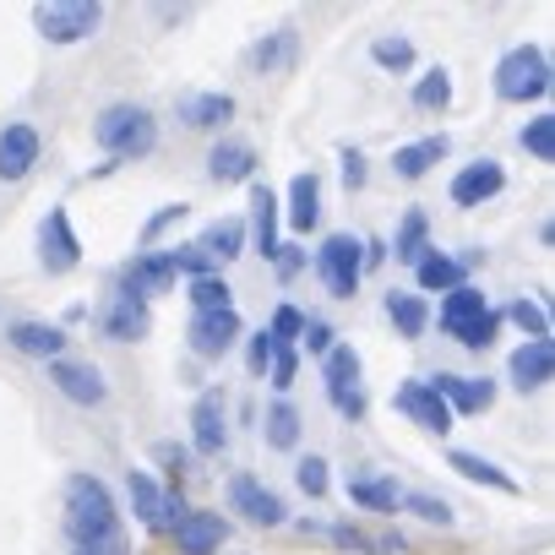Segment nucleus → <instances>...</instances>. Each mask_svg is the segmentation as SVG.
Listing matches in <instances>:
<instances>
[{
	"mask_svg": "<svg viewBox=\"0 0 555 555\" xmlns=\"http://www.w3.org/2000/svg\"><path fill=\"white\" fill-rule=\"evenodd\" d=\"M430 382V392L452 409V414H485L490 403H495V382L490 376H457V371H436V376H425Z\"/></svg>",
	"mask_w": 555,
	"mask_h": 555,
	"instance_id": "17",
	"label": "nucleus"
},
{
	"mask_svg": "<svg viewBox=\"0 0 555 555\" xmlns=\"http://www.w3.org/2000/svg\"><path fill=\"white\" fill-rule=\"evenodd\" d=\"M452 104V77L441 72V66H430L420 82H414V109H425V115H441Z\"/></svg>",
	"mask_w": 555,
	"mask_h": 555,
	"instance_id": "38",
	"label": "nucleus"
},
{
	"mask_svg": "<svg viewBox=\"0 0 555 555\" xmlns=\"http://www.w3.org/2000/svg\"><path fill=\"white\" fill-rule=\"evenodd\" d=\"M169 533H175L180 555H218L223 539H229V522H223L218 512H207V506H185V517H180Z\"/></svg>",
	"mask_w": 555,
	"mask_h": 555,
	"instance_id": "21",
	"label": "nucleus"
},
{
	"mask_svg": "<svg viewBox=\"0 0 555 555\" xmlns=\"http://www.w3.org/2000/svg\"><path fill=\"white\" fill-rule=\"evenodd\" d=\"M229 506H234L245 522H256V528H284V522H289L284 495L267 490L256 474H234V479H229Z\"/></svg>",
	"mask_w": 555,
	"mask_h": 555,
	"instance_id": "12",
	"label": "nucleus"
},
{
	"mask_svg": "<svg viewBox=\"0 0 555 555\" xmlns=\"http://www.w3.org/2000/svg\"><path fill=\"white\" fill-rule=\"evenodd\" d=\"M7 344L17 349V354H28V360H44V365H55V360H66V327H55V322H12L7 327Z\"/></svg>",
	"mask_w": 555,
	"mask_h": 555,
	"instance_id": "23",
	"label": "nucleus"
},
{
	"mask_svg": "<svg viewBox=\"0 0 555 555\" xmlns=\"http://www.w3.org/2000/svg\"><path fill=\"white\" fill-rule=\"evenodd\" d=\"M278 218H284V202H278V191L272 185H261V180H250V234H256V250L272 261L278 256Z\"/></svg>",
	"mask_w": 555,
	"mask_h": 555,
	"instance_id": "25",
	"label": "nucleus"
},
{
	"mask_svg": "<svg viewBox=\"0 0 555 555\" xmlns=\"http://www.w3.org/2000/svg\"><path fill=\"white\" fill-rule=\"evenodd\" d=\"M153 463H164L169 479H185V474H191V447H180V441H158V447H153Z\"/></svg>",
	"mask_w": 555,
	"mask_h": 555,
	"instance_id": "47",
	"label": "nucleus"
},
{
	"mask_svg": "<svg viewBox=\"0 0 555 555\" xmlns=\"http://www.w3.org/2000/svg\"><path fill=\"white\" fill-rule=\"evenodd\" d=\"M223 447H229V409H223V392H202L196 409H191V452L223 457Z\"/></svg>",
	"mask_w": 555,
	"mask_h": 555,
	"instance_id": "20",
	"label": "nucleus"
},
{
	"mask_svg": "<svg viewBox=\"0 0 555 555\" xmlns=\"http://www.w3.org/2000/svg\"><path fill=\"white\" fill-rule=\"evenodd\" d=\"M506 191V169L495 158H474L452 175V207H485Z\"/></svg>",
	"mask_w": 555,
	"mask_h": 555,
	"instance_id": "19",
	"label": "nucleus"
},
{
	"mask_svg": "<svg viewBox=\"0 0 555 555\" xmlns=\"http://www.w3.org/2000/svg\"><path fill=\"white\" fill-rule=\"evenodd\" d=\"M196 250L218 267V261H234L240 250H245V218H218V223H207L202 229V240H196Z\"/></svg>",
	"mask_w": 555,
	"mask_h": 555,
	"instance_id": "31",
	"label": "nucleus"
},
{
	"mask_svg": "<svg viewBox=\"0 0 555 555\" xmlns=\"http://www.w3.org/2000/svg\"><path fill=\"white\" fill-rule=\"evenodd\" d=\"M93 142H99L109 158L137 164V158H147V153L158 147V120H153V109H142V104H109V109L93 120Z\"/></svg>",
	"mask_w": 555,
	"mask_h": 555,
	"instance_id": "2",
	"label": "nucleus"
},
{
	"mask_svg": "<svg viewBox=\"0 0 555 555\" xmlns=\"http://www.w3.org/2000/svg\"><path fill=\"white\" fill-rule=\"evenodd\" d=\"M99 23H104L99 0H44V7H34V28H39L50 44H77V39H88Z\"/></svg>",
	"mask_w": 555,
	"mask_h": 555,
	"instance_id": "6",
	"label": "nucleus"
},
{
	"mask_svg": "<svg viewBox=\"0 0 555 555\" xmlns=\"http://www.w3.org/2000/svg\"><path fill=\"white\" fill-rule=\"evenodd\" d=\"M295 371H300V354H295V349H278V360L267 365V376H272L278 392H289V387H295Z\"/></svg>",
	"mask_w": 555,
	"mask_h": 555,
	"instance_id": "48",
	"label": "nucleus"
},
{
	"mask_svg": "<svg viewBox=\"0 0 555 555\" xmlns=\"http://www.w3.org/2000/svg\"><path fill=\"white\" fill-rule=\"evenodd\" d=\"M403 506L420 517V522H430V528H452L457 522V512L441 501V495H425V490H414V495H403Z\"/></svg>",
	"mask_w": 555,
	"mask_h": 555,
	"instance_id": "41",
	"label": "nucleus"
},
{
	"mask_svg": "<svg viewBox=\"0 0 555 555\" xmlns=\"http://www.w3.org/2000/svg\"><path fill=\"white\" fill-rule=\"evenodd\" d=\"M441 333L452 338V344H463L468 354H485L490 344H495V327H501V311L474 289V284H463V289H452V295H441Z\"/></svg>",
	"mask_w": 555,
	"mask_h": 555,
	"instance_id": "3",
	"label": "nucleus"
},
{
	"mask_svg": "<svg viewBox=\"0 0 555 555\" xmlns=\"http://www.w3.org/2000/svg\"><path fill=\"white\" fill-rule=\"evenodd\" d=\"M506 317L522 327V338L528 344H539V338H550V311L539 306V300H528V295H517L512 306H506Z\"/></svg>",
	"mask_w": 555,
	"mask_h": 555,
	"instance_id": "40",
	"label": "nucleus"
},
{
	"mask_svg": "<svg viewBox=\"0 0 555 555\" xmlns=\"http://www.w3.org/2000/svg\"><path fill=\"white\" fill-rule=\"evenodd\" d=\"M272 267H278V278H295V272L306 267V256H300L295 245H278V256H272Z\"/></svg>",
	"mask_w": 555,
	"mask_h": 555,
	"instance_id": "51",
	"label": "nucleus"
},
{
	"mask_svg": "<svg viewBox=\"0 0 555 555\" xmlns=\"http://www.w3.org/2000/svg\"><path fill=\"white\" fill-rule=\"evenodd\" d=\"M338 158H344V185H349V191H360V185H365V175H371V169H365V153H360V147H344Z\"/></svg>",
	"mask_w": 555,
	"mask_h": 555,
	"instance_id": "49",
	"label": "nucleus"
},
{
	"mask_svg": "<svg viewBox=\"0 0 555 555\" xmlns=\"http://www.w3.org/2000/svg\"><path fill=\"white\" fill-rule=\"evenodd\" d=\"M50 382H55V392H61L66 403H77V409L109 403V382H104V371H99L93 360H55V365H50Z\"/></svg>",
	"mask_w": 555,
	"mask_h": 555,
	"instance_id": "13",
	"label": "nucleus"
},
{
	"mask_svg": "<svg viewBox=\"0 0 555 555\" xmlns=\"http://www.w3.org/2000/svg\"><path fill=\"white\" fill-rule=\"evenodd\" d=\"M284 218H289L295 234H311V229L322 223V180H317V175H295V180H289V207H284Z\"/></svg>",
	"mask_w": 555,
	"mask_h": 555,
	"instance_id": "29",
	"label": "nucleus"
},
{
	"mask_svg": "<svg viewBox=\"0 0 555 555\" xmlns=\"http://www.w3.org/2000/svg\"><path fill=\"white\" fill-rule=\"evenodd\" d=\"M44 158V137L34 120H7L0 126V180L7 185H23Z\"/></svg>",
	"mask_w": 555,
	"mask_h": 555,
	"instance_id": "11",
	"label": "nucleus"
},
{
	"mask_svg": "<svg viewBox=\"0 0 555 555\" xmlns=\"http://www.w3.org/2000/svg\"><path fill=\"white\" fill-rule=\"evenodd\" d=\"M550 93V55L539 44H517L495 61V99L506 104H539Z\"/></svg>",
	"mask_w": 555,
	"mask_h": 555,
	"instance_id": "4",
	"label": "nucleus"
},
{
	"mask_svg": "<svg viewBox=\"0 0 555 555\" xmlns=\"http://www.w3.org/2000/svg\"><path fill=\"white\" fill-rule=\"evenodd\" d=\"M333 544H344V550H376V539H365L354 522H338L333 528Z\"/></svg>",
	"mask_w": 555,
	"mask_h": 555,
	"instance_id": "50",
	"label": "nucleus"
},
{
	"mask_svg": "<svg viewBox=\"0 0 555 555\" xmlns=\"http://www.w3.org/2000/svg\"><path fill=\"white\" fill-rule=\"evenodd\" d=\"M447 463H452L468 485H490V490H501V495H517V479H512V474H501V468H495L490 457H479V452H452Z\"/></svg>",
	"mask_w": 555,
	"mask_h": 555,
	"instance_id": "34",
	"label": "nucleus"
},
{
	"mask_svg": "<svg viewBox=\"0 0 555 555\" xmlns=\"http://www.w3.org/2000/svg\"><path fill=\"white\" fill-rule=\"evenodd\" d=\"M392 409L403 414V420H414L420 430H430V436H447L452 430V409L430 392V382L425 376H414V382H398V392H392Z\"/></svg>",
	"mask_w": 555,
	"mask_h": 555,
	"instance_id": "14",
	"label": "nucleus"
},
{
	"mask_svg": "<svg viewBox=\"0 0 555 555\" xmlns=\"http://www.w3.org/2000/svg\"><path fill=\"white\" fill-rule=\"evenodd\" d=\"M387 322L398 327V338H425V327H430V306L420 300V295H403V289H392L387 295Z\"/></svg>",
	"mask_w": 555,
	"mask_h": 555,
	"instance_id": "33",
	"label": "nucleus"
},
{
	"mask_svg": "<svg viewBox=\"0 0 555 555\" xmlns=\"http://www.w3.org/2000/svg\"><path fill=\"white\" fill-rule=\"evenodd\" d=\"M333 338H338V333H333L322 317H306V327H300V344H306L317 360H327V354H333Z\"/></svg>",
	"mask_w": 555,
	"mask_h": 555,
	"instance_id": "46",
	"label": "nucleus"
},
{
	"mask_svg": "<svg viewBox=\"0 0 555 555\" xmlns=\"http://www.w3.org/2000/svg\"><path fill=\"white\" fill-rule=\"evenodd\" d=\"M99 333L109 344H137L153 333V311L142 300H126V295H109V306L99 311Z\"/></svg>",
	"mask_w": 555,
	"mask_h": 555,
	"instance_id": "22",
	"label": "nucleus"
},
{
	"mask_svg": "<svg viewBox=\"0 0 555 555\" xmlns=\"http://www.w3.org/2000/svg\"><path fill=\"white\" fill-rule=\"evenodd\" d=\"M229 120H234L229 93H185L180 99V126H191V131H223Z\"/></svg>",
	"mask_w": 555,
	"mask_h": 555,
	"instance_id": "27",
	"label": "nucleus"
},
{
	"mask_svg": "<svg viewBox=\"0 0 555 555\" xmlns=\"http://www.w3.org/2000/svg\"><path fill=\"white\" fill-rule=\"evenodd\" d=\"M175 284V261H169V250H137L120 272H115V295H126V300H153V295H164Z\"/></svg>",
	"mask_w": 555,
	"mask_h": 555,
	"instance_id": "9",
	"label": "nucleus"
},
{
	"mask_svg": "<svg viewBox=\"0 0 555 555\" xmlns=\"http://www.w3.org/2000/svg\"><path fill=\"white\" fill-rule=\"evenodd\" d=\"M295 485H300L311 501H322V495H327V485H333V474H327V463L311 452V457H300V463H295Z\"/></svg>",
	"mask_w": 555,
	"mask_h": 555,
	"instance_id": "42",
	"label": "nucleus"
},
{
	"mask_svg": "<svg viewBox=\"0 0 555 555\" xmlns=\"http://www.w3.org/2000/svg\"><path fill=\"white\" fill-rule=\"evenodd\" d=\"M295 55H300V28H272L267 39H256V44H250L245 66H250L256 77H272V72H289V66H295Z\"/></svg>",
	"mask_w": 555,
	"mask_h": 555,
	"instance_id": "26",
	"label": "nucleus"
},
{
	"mask_svg": "<svg viewBox=\"0 0 555 555\" xmlns=\"http://www.w3.org/2000/svg\"><path fill=\"white\" fill-rule=\"evenodd\" d=\"M278 349H284V344H278L267 327H261V333H250V344H245V365H250V376H267V365L278 360Z\"/></svg>",
	"mask_w": 555,
	"mask_h": 555,
	"instance_id": "44",
	"label": "nucleus"
},
{
	"mask_svg": "<svg viewBox=\"0 0 555 555\" xmlns=\"http://www.w3.org/2000/svg\"><path fill=\"white\" fill-rule=\"evenodd\" d=\"M317 278L327 284L333 300H354L365 278V240L360 234H327L317 250Z\"/></svg>",
	"mask_w": 555,
	"mask_h": 555,
	"instance_id": "5",
	"label": "nucleus"
},
{
	"mask_svg": "<svg viewBox=\"0 0 555 555\" xmlns=\"http://www.w3.org/2000/svg\"><path fill=\"white\" fill-rule=\"evenodd\" d=\"M185 300H191V311H196V317H207V311H234V300H229V284H223V272L191 278Z\"/></svg>",
	"mask_w": 555,
	"mask_h": 555,
	"instance_id": "37",
	"label": "nucleus"
},
{
	"mask_svg": "<svg viewBox=\"0 0 555 555\" xmlns=\"http://www.w3.org/2000/svg\"><path fill=\"white\" fill-rule=\"evenodd\" d=\"M479 256H485V250H463V256L425 250V256L414 261V284H420L425 295H452V289L468 284V267H479Z\"/></svg>",
	"mask_w": 555,
	"mask_h": 555,
	"instance_id": "15",
	"label": "nucleus"
},
{
	"mask_svg": "<svg viewBox=\"0 0 555 555\" xmlns=\"http://www.w3.org/2000/svg\"><path fill=\"white\" fill-rule=\"evenodd\" d=\"M261 436H267V447H278V452H295V447H300V409H295V403H272Z\"/></svg>",
	"mask_w": 555,
	"mask_h": 555,
	"instance_id": "35",
	"label": "nucleus"
},
{
	"mask_svg": "<svg viewBox=\"0 0 555 555\" xmlns=\"http://www.w3.org/2000/svg\"><path fill=\"white\" fill-rule=\"evenodd\" d=\"M322 382H327V398H333V409L344 414V420H365L371 414V398H365V387H360V354L349 349V344H333V354L322 360Z\"/></svg>",
	"mask_w": 555,
	"mask_h": 555,
	"instance_id": "7",
	"label": "nucleus"
},
{
	"mask_svg": "<svg viewBox=\"0 0 555 555\" xmlns=\"http://www.w3.org/2000/svg\"><path fill=\"white\" fill-rule=\"evenodd\" d=\"M39 261H44L50 278H66V272L82 267V240H77L66 207H50L44 212V223H39Z\"/></svg>",
	"mask_w": 555,
	"mask_h": 555,
	"instance_id": "10",
	"label": "nucleus"
},
{
	"mask_svg": "<svg viewBox=\"0 0 555 555\" xmlns=\"http://www.w3.org/2000/svg\"><path fill=\"white\" fill-rule=\"evenodd\" d=\"M61 528L72 539V550H99V544H120V506L109 495V485L99 474H66V512Z\"/></svg>",
	"mask_w": 555,
	"mask_h": 555,
	"instance_id": "1",
	"label": "nucleus"
},
{
	"mask_svg": "<svg viewBox=\"0 0 555 555\" xmlns=\"http://www.w3.org/2000/svg\"><path fill=\"white\" fill-rule=\"evenodd\" d=\"M517 142H522V153H528L533 164H550V158H555V115H533V120L517 131Z\"/></svg>",
	"mask_w": 555,
	"mask_h": 555,
	"instance_id": "39",
	"label": "nucleus"
},
{
	"mask_svg": "<svg viewBox=\"0 0 555 555\" xmlns=\"http://www.w3.org/2000/svg\"><path fill=\"white\" fill-rule=\"evenodd\" d=\"M72 555H131V544L120 539V544H99V550H72Z\"/></svg>",
	"mask_w": 555,
	"mask_h": 555,
	"instance_id": "53",
	"label": "nucleus"
},
{
	"mask_svg": "<svg viewBox=\"0 0 555 555\" xmlns=\"http://www.w3.org/2000/svg\"><path fill=\"white\" fill-rule=\"evenodd\" d=\"M300 327H306V311H295V306H278L272 311V322H267V333L284 344V349H295L300 344Z\"/></svg>",
	"mask_w": 555,
	"mask_h": 555,
	"instance_id": "43",
	"label": "nucleus"
},
{
	"mask_svg": "<svg viewBox=\"0 0 555 555\" xmlns=\"http://www.w3.org/2000/svg\"><path fill=\"white\" fill-rule=\"evenodd\" d=\"M550 376H555V344H550V338L512 349V360H506V382H512L517 392H539V387H550Z\"/></svg>",
	"mask_w": 555,
	"mask_h": 555,
	"instance_id": "24",
	"label": "nucleus"
},
{
	"mask_svg": "<svg viewBox=\"0 0 555 555\" xmlns=\"http://www.w3.org/2000/svg\"><path fill=\"white\" fill-rule=\"evenodd\" d=\"M256 147L245 137H218L212 153H207V180L212 185H250L256 180Z\"/></svg>",
	"mask_w": 555,
	"mask_h": 555,
	"instance_id": "18",
	"label": "nucleus"
},
{
	"mask_svg": "<svg viewBox=\"0 0 555 555\" xmlns=\"http://www.w3.org/2000/svg\"><path fill=\"white\" fill-rule=\"evenodd\" d=\"M185 212H191V207H185V202H169V207H158V212H153V218H147V223H142V234H137V240H142V245H153V240H158V234H164V229H175V223H180V218H185Z\"/></svg>",
	"mask_w": 555,
	"mask_h": 555,
	"instance_id": "45",
	"label": "nucleus"
},
{
	"mask_svg": "<svg viewBox=\"0 0 555 555\" xmlns=\"http://www.w3.org/2000/svg\"><path fill=\"white\" fill-rule=\"evenodd\" d=\"M452 153V142L447 137H420V142H403L398 153H392V175L398 180H425L441 158Z\"/></svg>",
	"mask_w": 555,
	"mask_h": 555,
	"instance_id": "28",
	"label": "nucleus"
},
{
	"mask_svg": "<svg viewBox=\"0 0 555 555\" xmlns=\"http://www.w3.org/2000/svg\"><path fill=\"white\" fill-rule=\"evenodd\" d=\"M430 250V218H425V207H409L403 212V223H398V234H392V250L387 256H398V261H420Z\"/></svg>",
	"mask_w": 555,
	"mask_h": 555,
	"instance_id": "32",
	"label": "nucleus"
},
{
	"mask_svg": "<svg viewBox=\"0 0 555 555\" xmlns=\"http://www.w3.org/2000/svg\"><path fill=\"white\" fill-rule=\"evenodd\" d=\"M191 354L196 360H223L240 338H245V322L240 311H207V317H191Z\"/></svg>",
	"mask_w": 555,
	"mask_h": 555,
	"instance_id": "16",
	"label": "nucleus"
},
{
	"mask_svg": "<svg viewBox=\"0 0 555 555\" xmlns=\"http://www.w3.org/2000/svg\"><path fill=\"white\" fill-rule=\"evenodd\" d=\"M382 261H387V245H382V240H365V272L382 267Z\"/></svg>",
	"mask_w": 555,
	"mask_h": 555,
	"instance_id": "52",
	"label": "nucleus"
},
{
	"mask_svg": "<svg viewBox=\"0 0 555 555\" xmlns=\"http://www.w3.org/2000/svg\"><path fill=\"white\" fill-rule=\"evenodd\" d=\"M126 495H131V512L142 517V528H153V533H169L185 517V495L180 490H158V479L147 468L126 474Z\"/></svg>",
	"mask_w": 555,
	"mask_h": 555,
	"instance_id": "8",
	"label": "nucleus"
},
{
	"mask_svg": "<svg viewBox=\"0 0 555 555\" xmlns=\"http://www.w3.org/2000/svg\"><path fill=\"white\" fill-rule=\"evenodd\" d=\"M349 501H354L360 512L392 517L403 495H398V479H387V474H349Z\"/></svg>",
	"mask_w": 555,
	"mask_h": 555,
	"instance_id": "30",
	"label": "nucleus"
},
{
	"mask_svg": "<svg viewBox=\"0 0 555 555\" xmlns=\"http://www.w3.org/2000/svg\"><path fill=\"white\" fill-rule=\"evenodd\" d=\"M371 61H376L382 72H392V77H409V72H414V44H409L403 34H376V39H371Z\"/></svg>",
	"mask_w": 555,
	"mask_h": 555,
	"instance_id": "36",
	"label": "nucleus"
}]
</instances>
